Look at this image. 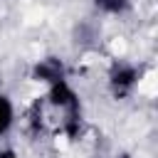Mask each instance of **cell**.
<instances>
[{"instance_id": "obj_3", "label": "cell", "mask_w": 158, "mask_h": 158, "mask_svg": "<svg viewBox=\"0 0 158 158\" xmlns=\"http://www.w3.org/2000/svg\"><path fill=\"white\" fill-rule=\"evenodd\" d=\"M136 79H138L136 67H116V69L111 72V86H114L118 94L128 91V89L136 84Z\"/></svg>"}, {"instance_id": "obj_5", "label": "cell", "mask_w": 158, "mask_h": 158, "mask_svg": "<svg viewBox=\"0 0 158 158\" xmlns=\"http://www.w3.org/2000/svg\"><path fill=\"white\" fill-rule=\"evenodd\" d=\"M94 2L106 12H123L128 7V0H94Z\"/></svg>"}, {"instance_id": "obj_1", "label": "cell", "mask_w": 158, "mask_h": 158, "mask_svg": "<svg viewBox=\"0 0 158 158\" xmlns=\"http://www.w3.org/2000/svg\"><path fill=\"white\" fill-rule=\"evenodd\" d=\"M49 101L54 106H62V109H69V111L79 109V99H77V94L72 91V86L64 79H57V81L49 84Z\"/></svg>"}, {"instance_id": "obj_6", "label": "cell", "mask_w": 158, "mask_h": 158, "mask_svg": "<svg viewBox=\"0 0 158 158\" xmlns=\"http://www.w3.org/2000/svg\"><path fill=\"white\" fill-rule=\"evenodd\" d=\"M0 158H15L12 151H0Z\"/></svg>"}, {"instance_id": "obj_2", "label": "cell", "mask_w": 158, "mask_h": 158, "mask_svg": "<svg viewBox=\"0 0 158 158\" xmlns=\"http://www.w3.org/2000/svg\"><path fill=\"white\" fill-rule=\"evenodd\" d=\"M32 77H35L37 81H47V84H52V81H57V79H64V67H62L59 59L47 57V59H42V62L35 64Z\"/></svg>"}, {"instance_id": "obj_4", "label": "cell", "mask_w": 158, "mask_h": 158, "mask_svg": "<svg viewBox=\"0 0 158 158\" xmlns=\"http://www.w3.org/2000/svg\"><path fill=\"white\" fill-rule=\"evenodd\" d=\"M10 126H12V104L5 94H0V136L7 133Z\"/></svg>"}]
</instances>
